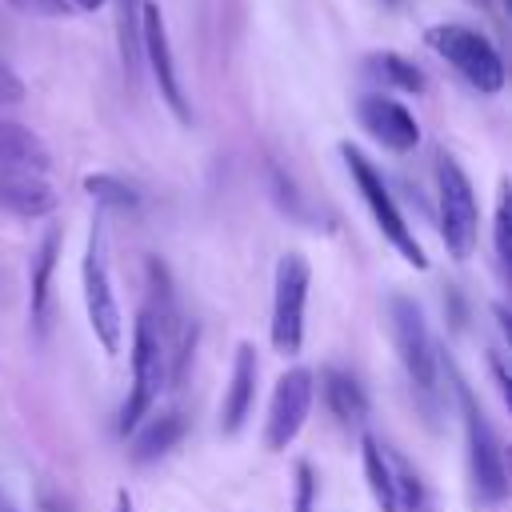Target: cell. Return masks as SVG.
<instances>
[{"mask_svg": "<svg viewBox=\"0 0 512 512\" xmlns=\"http://www.w3.org/2000/svg\"><path fill=\"white\" fill-rule=\"evenodd\" d=\"M448 380H452V392H456L460 412H464V436H468V468H472V484H476L480 500L500 504V500L508 496V468H504L500 436H496V428L488 424L484 408L476 404L472 388L464 384V376L456 372L452 360H448Z\"/></svg>", "mask_w": 512, "mask_h": 512, "instance_id": "1", "label": "cell"}, {"mask_svg": "<svg viewBox=\"0 0 512 512\" xmlns=\"http://www.w3.org/2000/svg\"><path fill=\"white\" fill-rule=\"evenodd\" d=\"M340 156H344V164H348V172H352V184H356L360 200L368 204V212H372L376 228L384 232V240H388V244H392V248H396L412 268H428L424 248H420V240L412 236V228H408V220H404V212H400L396 196L388 192L384 176L376 172V164H372L360 148H352V144H340Z\"/></svg>", "mask_w": 512, "mask_h": 512, "instance_id": "2", "label": "cell"}, {"mask_svg": "<svg viewBox=\"0 0 512 512\" xmlns=\"http://www.w3.org/2000/svg\"><path fill=\"white\" fill-rule=\"evenodd\" d=\"M436 200H440V240L452 260H468L476 252V232H480V212H476V192L468 172L440 152L436 156Z\"/></svg>", "mask_w": 512, "mask_h": 512, "instance_id": "3", "label": "cell"}, {"mask_svg": "<svg viewBox=\"0 0 512 512\" xmlns=\"http://www.w3.org/2000/svg\"><path fill=\"white\" fill-rule=\"evenodd\" d=\"M164 384H168V344H164L160 328L152 324V316L140 312L136 328H132V388H128V400L120 408V432L124 436L152 412Z\"/></svg>", "mask_w": 512, "mask_h": 512, "instance_id": "4", "label": "cell"}, {"mask_svg": "<svg viewBox=\"0 0 512 512\" xmlns=\"http://www.w3.org/2000/svg\"><path fill=\"white\" fill-rule=\"evenodd\" d=\"M428 48L436 56H444L476 92H500L504 88V60L492 48V40L468 24H432L424 32Z\"/></svg>", "mask_w": 512, "mask_h": 512, "instance_id": "5", "label": "cell"}, {"mask_svg": "<svg viewBox=\"0 0 512 512\" xmlns=\"http://www.w3.org/2000/svg\"><path fill=\"white\" fill-rule=\"evenodd\" d=\"M388 320H392V340L400 348V364L412 380L416 392H424L428 400H436V372H440V356L428 332V320L420 312V304L412 296H392L388 300Z\"/></svg>", "mask_w": 512, "mask_h": 512, "instance_id": "6", "label": "cell"}, {"mask_svg": "<svg viewBox=\"0 0 512 512\" xmlns=\"http://www.w3.org/2000/svg\"><path fill=\"white\" fill-rule=\"evenodd\" d=\"M84 308H88V324H92L100 348L108 356H116L120 340H124V320H120V304L112 292L108 260H104V224L100 220H92L88 252H84Z\"/></svg>", "mask_w": 512, "mask_h": 512, "instance_id": "7", "label": "cell"}, {"mask_svg": "<svg viewBox=\"0 0 512 512\" xmlns=\"http://www.w3.org/2000/svg\"><path fill=\"white\" fill-rule=\"evenodd\" d=\"M308 260L300 252H284L276 260L272 288V348L280 356H296L304 344V304H308Z\"/></svg>", "mask_w": 512, "mask_h": 512, "instance_id": "8", "label": "cell"}, {"mask_svg": "<svg viewBox=\"0 0 512 512\" xmlns=\"http://www.w3.org/2000/svg\"><path fill=\"white\" fill-rule=\"evenodd\" d=\"M312 392H316V384H312L308 368H288L276 380L272 400H268V420H264V444L272 452H284L300 436L308 408H312Z\"/></svg>", "mask_w": 512, "mask_h": 512, "instance_id": "9", "label": "cell"}, {"mask_svg": "<svg viewBox=\"0 0 512 512\" xmlns=\"http://www.w3.org/2000/svg\"><path fill=\"white\" fill-rule=\"evenodd\" d=\"M140 52H144V60H148V68L156 76V88H160L164 104L172 108V116L180 124H188L192 108H188L180 76H176V60H172V44H168V24H164V16H160V8L152 0H144V8H140Z\"/></svg>", "mask_w": 512, "mask_h": 512, "instance_id": "10", "label": "cell"}, {"mask_svg": "<svg viewBox=\"0 0 512 512\" xmlns=\"http://www.w3.org/2000/svg\"><path fill=\"white\" fill-rule=\"evenodd\" d=\"M356 116H360L364 132H368L376 144H384L388 152H412V148L420 144V124H416V116H412L400 100H392V96H384V92L360 96Z\"/></svg>", "mask_w": 512, "mask_h": 512, "instance_id": "11", "label": "cell"}, {"mask_svg": "<svg viewBox=\"0 0 512 512\" xmlns=\"http://www.w3.org/2000/svg\"><path fill=\"white\" fill-rule=\"evenodd\" d=\"M256 376H260L256 348H252V344H240V348H236V360H232V380H228V392H224V404H220V428H224L228 436L240 432V424H244L248 412H252Z\"/></svg>", "mask_w": 512, "mask_h": 512, "instance_id": "12", "label": "cell"}, {"mask_svg": "<svg viewBox=\"0 0 512 512\" xmlns=\"http://www.w3.org/2000/svg\"><path fill=\"white\" fill-rule=\"evenodd\" d=\"M0 208L12 216H48L56 208V192L44 176L36 172H16V168H0Z\"/></svg>", "mask_w": 512, "mask_h": 512, "instance_id": "13", "label": "cell"}, {"mask_svg": "<svg viewBox=\"0 0 512 512\" xmlns=\"http://www.w3.org/2000/svg\"><path fill=\"white\" fill-rule=\"evenodd\" d=\"M56 256H60V232L48 228L36 256H32V268H28V312H32V324L36 332L44 336L48 332V308H52V272H56Z\"/></svg>", "mask_w": 512, "mask_h": 512, "instance_id": "14", "label": "cell"}, {"mask_svg": "<svg viewBox=\"0 0 512 512\" xmlns=\"http://www.w3.org/2000/svg\"><path fill=\"white\" fill-rule=\"evenodd\" d=\"M52 164L44 140L24 128V124H12V120H0V168H16V172H36L44 176Z\"/></svg>", "mask_w": 512, "mask_h": 512, "instance_id": "15", "label": "cell"}, {"mask_svg": "<svg viewBox=\"0 0 512 512\" xmlns=\"http://www.w3.org/2000/svg\"><path fill=\"white\" fill-rule=\"evenodd\" d=\"M320 388H324V404H328V412L340 420V424H364L368 420V396H364V388L356 384V376L352 372H344V368H324L320 372Z\"/></svg>", "mask_w": 512, "mask_h": 512, "instance_id": "16", "label": "cell"}, {"mask_svg": "<svg viewBox=\"0 0 512 512\" xmlns=\"http://www.w3.org/2000/svg\"><path fill=\"white\" fill-rule=\"evenodd\" d=\"M360 460H364V480H368V488H372L376 508H380V512H400V508H396V476H392L388 452H384L372 436H364V440H360Z\"/></svg>", "mask_w": 512, "mask_h": 512, "instance_id": "17", "label": "cell"}, {"mask_svg": "<svg viewBox=\"0 0 512 512\" xmlns=\"http://www.w3.org/2000/svg\"><path fill=\"white\" fill-rule=\"evenodd\" d=\"M364 72H368L376 84H384V88H396V92H424L420 68H416L412 60L396 56V52H372V56L364 60Z\"/></svg>", "mask_w": 512, "mask_h": 512, "instance_id": "18", "label": "cell"}, {"mask_svg": "<svg viewBox=\"0 0 512 512\" xmlns=\"http://www.w3.org/2000/svg\"><path fill=\"white\" fill-rule=\"evenodd\" d=\"M180 436H184V416H180V412H164V416H156V420L144 424V432L136 436L132 460H136V464H148V460L164 456L168 448H176Z\"/></svg>", "mask_w": 512, "mask_h": 512, "instance_id": "19", "label": "cell"}, {"mask_svg": "<svg viewBox=\"0 0 512 512\" xmlns=\"http://www.w3.org/2000/svg\"><path fill=\"white\" fill-rule=\"evenodd\" d=\"M84 188H88V196H92L100 208H120V212L136 208V188L124 184V180H116V176H108V172L84 176Z\"/></svg>", "mask_w": 512, "mask_h": 512, "instance_id": "20", "label": "cell"}, {"mask_svg": "<svg viewBox=\"0 0 512 512\" xmlns=\"http://www.w3.org/2000/svg\"><path fill=\"white\" fill-rule=\"evenodd\" d=\"M492 236H496V256H500V264H508V260H512V196H508V184H500V196H496Z\"/></svg>", "mask_w": 512, "mask_h": 512, "instance_id": "21", "label": "cell"}, {"mask_svg": "<svg viewBox=\"0 0 512 512\" xmlns=\"http://www.w3.org/2000/svg\"><path fill=\"white\" fill-rule=\"evenodd\" d=\"M292 512H316V472L308 460L296 464V504Z\"/></svg>", "mask_w": 512, "mask_h": 512, "instance_id": "22", "label": "cell"}, {"mask_svg": "<svg viewBox=\"0 0 512 512\" xmlns=\"http://www.w3.org/2000/svg\"><path fill=\"white\" fill-rule=\"evenodd\" d=\"M16 12H24V16H40V20H64L68 12H72V4L68 0H8Z\"/></svg>", "mask_w": 512, "mask_h": 512, "instance_id": "23", "label": "cell"}, {"mask_svg": "<svg viewBox=\"0 0 512 512\" xmlns=\"http://www.w3.org/2000/svg\"><path fill=\"white\" fill-rule=\"evenodd\" d=\"M24 96V84H20V76L0 60V104H16Z\"/></svg>", "mask_w": 512, "mask_h": 512, "instance_id": "24", "label": "cell"}, {"mask_svg": "<svg viewBox=\"0 0 512 512\" xmlns=\"http://www.w3.org/2000/svg\"><path fill=\"white\" fill-rule=\"evenodd\" d=\"M488 364H492V376H496V388H500V392H504V400H508V392H512V388H508V372H504V356H500V352H492V356H488Z\"/></svg>", "mask_w": 512, "mask_h": 512, "instance_id": "25", "label": "cell"}, {"mask_svg": "<svg viewBox=\"0 0 512 512\" xmlns=\"http://www.w3.org/2000/svg\"><path fill=\"white\" fill-rule=\"evenodd\" d=\"M72 8H80V12H96V8H104L108 0H68Z\"/></svg>", "mask_w": 512, "mask_h": 512, "instance_id": "26", "label": "cell"}, {"mask_svg": "<svg viewBox=\"0 0 512 512\" xmlns=\"http://www.w3.org/2000/svg\"><path fill=\"white\" fill-rule=\"evenodd\" d=\"M116 512H132V496H128L124 488L116 492Z\"/></svg>", "mask_w": 512, "mask_h": 512, "instance_id": "27", "label": "cell"}, {"mask_svg": "<svg viewBox=\"0 0 512 512\" xmlns=\"http://www.w3.org/2000/svg\"><path fill=\"white\" fill-rule=\"evenodd\" d=\"M0 512H12V508H8V504H0Z\"/></svg>", "mask_w": 512, "mask_h": 512, "instance_id": "28", "label": "cell"}]
</instances>
